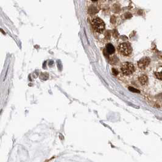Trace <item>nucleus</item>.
Listing matches in <instances>:
<instances>
[{"label":"nucleus","instance_id":"f257e3e1","mask_svg":"<svg viewBox=\"0 0 162 162\" xmlns=\"http://www.w3.org/2000/svg\"><path fill=\"white\" fill-rule=\"evenodd\" d=\"M91 24L93 30L96 32L102 33L105 29V23L100 18L95 17L91 20Z\"/></svg>","mask_w":162,"mask_h":162},{"label":"nucleus","instance_id":"f03ea898","mask_svg":"<svg viewBox=\"0 0 162 162\" xmlns=\"http://www.w3.org/2000/svg\"><path fill=\"white\" fill-rule=\"evenodd\" d=\"M118 51L124 56H128L131 54L132 48L129 43H122L118 46Z\"/></svg>","mask_w":162,"mask_h":162},{"label":"nucleus","instance_id":"7ed1b4c3","mask_svg":"<svg viewBox=\"0 0 162 162\" xmlns=\"http://www.w3.org/2000/svg\"><path fill=\"white\" fill-rule=\"evenodd\" d=\"M121 70L122 73L126 75H129L132 74L135 71L134 65L129 62L123 63L121 66Z\"/></svg>","mask_w":162,"mask_h":162},{"label":"nucleus","instance_id":"20e7f679","mask_svg":"<svg viewBox=\"0 0 162 162\" xmlns=\"http://www.w3.org/2000/svg\"><path fill=\"white\" fill-rule=\"evenodd\" d=\"M150 63V59L148 57H145L141 59L140 61H138V65L141 69L145 68Z\"/></svg>","mask_w":162,"mask_h":162},{"label":"nucleus","instance_id":"39448f33","mask_svg":"<svg viewBox=\"0 0 162 162\" xmlns=\"http://www.w3.org/2000/svg\"><path fill=\"white\" fill-rule=\"evenodd\" d=\"M106 51L108 53V54H112L115 53V48L113 46V45L110 44V43H108V44L106 45Z\"/></svg>","mask_w":162,"mask_h":162},{"label":"nucleus","instance_id":"423d86ee","mask_svg":"<svg viewBox=\"0 0 162 162\" xmlns=\"http://www.w3.org/2000/svg\"><path fill=\"white\" fill-rule=\"evenodd\" d=\"M139 80H140V83H141L143 85H145L146 83L147 82L148 78L146 76V75H143V76L140 77Z\"/></svg>","mask_w":162,"mask_h":162},{"label":"nucleus","instance_id":"0eeeda50","mask_svg":"<svg viewBox=\"0 0 162 162\" xmlns=\"http://www.w3.org/2000/svg\"><path fill=\"white\" fill-rule=\"evenodd\" d=\"M129 89L130 91H132V92H137V93L140 92V91H139V90H137V89H135V88H132V87H129Z\"/></svg>","mask_w":162,"mask_h":162},{"label":"nucleus","instance_id":"6e6552de","mask_svg":"<svg viewBox=\"0 0 162 162\" xmlns=\"http://www.w3.org/2000/svg\"><path fill=\"white\" fill-rule=\"evenodd\" d=\"M156 76H157V78L158 79H159L160 80H161V72L160 73H156Z\"/></svg>","mask_w":162,"mask_h":162},{"label":"nucleus","instance_id":"1a4fd4ad","mask_svg":"<svg viewBox=\"0 0 162 162\" xmlns=\"http://www.w3.org/2000/svg\"><path fill=\"white\" fill-rule=\"evenodd\" d=\"M112 72H113V74L115 75V76H116V75L118 74V72L116 70V69L114 68L112 69Z\"/></svg>","mask_w":162,"mask_h":162},{"label":"nucleus","instance_id":"9d476101","mask_svg":"<svg viewBox=\"0 0 162 162\" xmlns=\"http://www.w3.org/2000/svg\"><path fill=\"white\" fill-rule=\"evenodd\" d=\"M91 1H92V2H96V1H98V0H91Z\"/></svg>","mask_w":162,"mask_h":162}]
</instances>
